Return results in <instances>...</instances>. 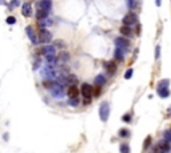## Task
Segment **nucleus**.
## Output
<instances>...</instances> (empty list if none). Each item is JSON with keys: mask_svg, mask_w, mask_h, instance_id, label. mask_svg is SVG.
<instances>
[{"mask_svg": "<svg viewBox=\"0 0 171 153\" xmlns=\"http://www.w3.org/2000/svg\"><path fill=\"white\" fill-rule=\"evenodd\" d=\"M158 95L165 99V97L170 96V91H168V88H158Z\"/></svg>", "mask_w": 171, "mask_h": 153, "instance_id": "nucleus-17", "label": "nucleus"}, {"mask_svg": "<svg viewBox=\"0 0 171 153\" xmlns=\"http://www.w3.org/2000/svg\"><path fill=\"white\" fill-rule=\"evenodd\" d=\"M25 32H27V35H28L29 40L32 41V44H39V43H40V41H39V39H38V36H36V33H35V29L32 28L31 25H28V27L25 28Z\"/></svg>", "mask_w": 171, "mask_h": 153, "instance_id": "nucleus-7", "label": "nucleus"}, {"mask_svg": "<svg viewBox=\"0 0 171 153\" xmlns=\"http://www.w3.org/2000/svg\"><path fill=\"white\" fill-rule=\"evenodd\" d=\"M121 153H130V147L127 144H122L121 145Z\"/></svg>", "mask_w": 171, "mask_h": 153, "instance_id": "nucleus-20", "label": "nucleus"}, {"mask_svg": "<svg viewBox=\"0 0 171 153\" xmlns=\"http://www.w3.org/2000/svg\"><path fill=\"white\" fill-rule=\"evenodd\" d=\"M55 52H56V48L54 45H43L41 48V53L46 56H55Z\"/></svg>", "mask_w": 171, "mask_h": 153, "instance_id": "nucleus-8", "label": "nucleus"}, {"mask_svg": "<svg viewBox=\"0 0 171 153\" xmlns=\"http://www.w3.org/2000/svg\"><path fill=\"white\" fill-rule=\"evenodd\" d=\"M99 116H100L102 121H107L108 116H110V104L107 101L100 104V108H99Z\"/></svg>", "mask_w": 171, "mask_h": 153, "instance_id": "nucleus-2", "label": "nucleus"}, {"mask_svg": "<svg viewBox=\"0 0 171 153\" xmlns=\"http://www.w3.org/2000/svg\"><path fill=\"white\" fill-rule=\"evenodd\" d=\"M51 39H52V35H51V32L48 31V29H46V28H41L40 32H39V41H40L41 44L47 45V44L51 41Z\"/></svg>", "mask_w": 171, "mask_h": 153, "instance_id": "nucleus-4", "label": "nucleus"}, {"mask_svg": "<svg viewBox=\"0 0 171 153\" xmlns=\"http://www.w3.org/2000/svg\"><path fill=\"white\" fill-rule=\"evenodd\" d=\"M22 13L25 16V17H29V16L32 15V6H31V3H24L22 6Z\"/></svg>", "mask_w": 171, "mask_h": 153, "instance_id": "nucleus-9", "label": "nucleus"}, {"mask_svg": "<svg viewBox=\"0 0 171 153\" xmlns=\"http://www.w3.org/2000/svg\"><path fill=\"white\" fill-rule=\"evenodd\" d=\"M43 85H44L46 88H52L54 83H52V81H44V83H43Z\"/></svg>", "mask_w": 171, "mask_h": 153, "instance_id": "nucleus-29", "label": "nucleus"}, {"mask_svg": "<svg viewBox=\"0 0 171 153\" xmlns=\"http://www.w3.org/2000/svg\"><path fill=\"white\" fill-rule=\"evenodd\" d=\"M140 29H142V27L138 24V25H136V29H135V31H136L135 33H136V35H140Z\"/></svg>", "mask_w": 171, "mask_h": 153, "instance_id": "nucleus-32", "label": "nucleus"}, {"mask_svg": "<svg viewBox=\"0 0 171 153\" xmlns=\"http://www.w3.org/2000/svg\"><path fill=\"white\" fill-rule=\"evenodd\" d=\"M106 84V77H104V76H103V75H98V76H96V77H95V85H96V87H103V85H104Z\"/></svg>", "mask_w": 171, "mask_h": 153, "instance_id": "nucleus-13", "label": "nucleus"}, {"mask_svg": "<svg viewBox=\"0 0 171 153\" xmlns=\"http://www.w3.org/2000/svg\"><path fill=\"white\" fill-rule=\"evenodd\" d=\"M16 23V19L13 16H10V17H7V24H15Z\"/></svg>", "mask_w": 171, "mask_h": 153, "instance_id": "nucleus-27", "label": "nucleus"}, {"mask_svg": "<svg viewBox=\"0 0 171 153\" xmlns=\"http://www.w3.org/2000/svg\"><path fill=\"white\" fill-rule=\"evenodd\" d=\"M136 4H138V3H135V1H128V3H127V6H128V7H131V8H132V7H135Z\"/></svg>", "mask_w": 171, "mask_h": 153, "instance_id": "nucleus-33", "label": "nucleus"}, {"mask_svg": "<svg viewBox=\"0 0 171 153\" xmlns=\"http://www.w3.org/2000/svg\"><path fill=\"white\" fill-rule=\"evenodd\" d=\"M168 80L167 79H163V80H160V81L158 83V88H168Z\"/></svg>", "mask_w": 171, "mask_h": 153, "instance_id": "nucleus-18", "label": "nucleus"}, {"mask_svg": "<svg viewBox=\"0 0 171 153\" xmlns=\"http://www.w3.org/2000/svg\"><path fill=\"white\" fill-rule=\"evenodd\" d=\"M80 92H82V96L84 97V101H83L84 105L91 103V97H92V95H94V89H92L91 85L84 83V84L82 85V88H80Z\"/></svg>", "mask_w": 171, "mask_h": 153, "instance_id": "nucleus-1", "label": "nucleus"}, {"mask_svg": "<svg viewBox=\"0 0 171 153\" xmlns=\"http://www.w3.org/2000/svg\"><path fill=\"white\" fill-rule=\"evenodd\" d=\"M46 59H47V61L51 63V64H55V63H56V57L55 56H46Z\"/></svg>", "mask_w": 171, "mask_h": 153, "instance_id": "nucleus-26", "label": "nucleus"}, {"mask_svg": "<svg viewBox=\"0 0 171 153\" xmlns=\"http://www.w3.org/2000/svg\"><path fill=\"white\" fill-rule=\"evenodd\" d=\"M119 31H121V33L123 35V36H131V33H132L130 27H126V25H122Z\"/></svg>", "mask_w": 171, "mask_h": 153, "instance_id": "nucleus-16", "label": "nucleus"}, {"mask_svg": "<svg viewBox=\"0 0 171 153\" xmlns=\"http://www.w3.org/2000/svg\"><path fill=\"white\" fill-rule=\"evenodd\" d=\"M115 59L118 60V61H123L124 60V51H122V49H119V48H116L115 49Z\"/></svg>", "mask_w": 171, "mask_h": 153, "instance_id": "nucleus-15", "label": "nucleus"}, {"mask_svg": "<svg viewBox=\"0 0 171 153\" xmlns=\"http://www.w3.org/2000/svg\"><path fill=\"white\" fill-rule=\"evenodd\" d=\"M165 140L167 141V143H170L171 141V131H166L165 132Z\"/></svg>", "mask_w": 171, "mask_h": 153, "instance_id": "nucleus-24", "label": "nucleus"}, {"mask_svg": "<svg viewBox=\"0 0 171 153\" xmlns=\"http://www.w3.org/2000/svg\"><path fill=\"white\" fill-rule=\"evenodd\" d=\"M115 45H116V48H119V49L126 52V51L130 48V41L124 38H118L116 40H115Z\"/></svg>", "mask_w": 171, "mask_h": 153, "instance_id": "nucleus-6", "label": "nucleus"}, {"mask_svg": "<svg viewBox=\"0 0 171 153\" xmlns=\"http://www.w3.org/2000/svg\"><path fill=\"white\" fill-rule=\"evenodd\" d=\"M67 95H68L70 99H76L78 95H79V89H78L75 85H71V87L68 88V91H67Z\"/></svg>", "mask_w": 171, "mask_h": 153, "instance_id": "nucleus-11", "label": "nucleus"}, {"mask_svg": "<svg viewBox=\"0 0 171 153\" xmlns=\"http://www.w3.org/2000/svg\"><path fill=\"white\" fill-rule=\"evenodd\" d=\"M159 56H160V47H159V45H156V51H155V59H159Z\"/></svg>", "mask_w": 171, "mask_h": 153, "instance_id": "nucleus-28", "label": "nucleus"}, {"mask_svg": "<svg viewBox=\"0 0 171 153\" xmlns=\"http://www.w3.org/2000/svg\"><path fill=\"white\" fill-rule=\"evenodd\" d=\"M171 149V145L170 143H167L166 140L160 141V143H158L154 147V153H168Z\"/></svg>", "mask_w": 171, "mask_h": 153, "instance_id": "nucleus-3", "label": "nucleus"}, {"mask_svg": "<svg viewBox=\"0 0 171 153\" xmlns=\"http://www.w3.org/2000/svg\"><path fill=\"white\" fill-rule=\"evenodd\" d=\"M47 16H48V11L39 10V8H38V11H36V19H38V20H43V19H46Z\"/></svg>", "mask_w": 171, "mask_h": 153, "instance_id": "nucleus-14", "label": "nucleus"}, {"mask_svg": "<svg viewBox=\"0 0 171 153\" xmlns=\"http://www.w3.org/2000/svg\"><path fill=\"white\" fill-rule=\"evenodd\" d=\"M132 73H134V71L131 68L127 69L126 73H124V79H127V80H128V79H131V77H132Z\"/></svg>", "mask_w": 171, "mask_h": 153, "instance_id": "nucleus-22", "label": "nucleus"}, {"mask_svg": "<svg viewBox=\"0 0 171 153\" xmlns=\"http://www.w3.org/2000/svg\"><path fill=\"white\" fill-rule=\"evenodd\" d=\"M64 44H63V41L62 40H56L55 41V44H54V47H63Z\"/></svg>", "mask_w": 171, "mask_h": 153, "instance_id": "nucleus-30", "label": "nucleus"}, {"mask_svg": "<svg viewBox=\"0 0 171 153\" xmlns=\"http://www.w3.org/2000/svg\"><path fill=\"white\" fill-rule=\"evenodd\" d=\"M99 93H100V87H98V88H95V89H94V96H95V97H98Z\"/></svg>", "mask_w": 171, "mask_h": 153, "instance_id": "nucleus-31", "label": "nucleus"}, {"mask_svg": "<svg viewBox=\"0 0 171 153\" xmlns=\"http://www.w3.org/2000/svg\"><path fill=\"white\" fill-rule=\"evenodd\" d=\"M79 104V99L76 97V99H70V105H72V106H76Z\"/></svg>", "mask_w": 171, "mask_h": 153, "instance_id": "nucleus-25", "label": "nucleus"}, {"mask_svg": "<svg viewBox=\"0 0 171 153\" xmlns=\"http://www.w3.org/2000/svg\"><path fill=\"white\" fill-rule=\"evenodd\" d=\"M122 120H123L124 122H131V115L130 113H126V115L122 117Z\"/></svg>", "mask_w": 171, "mask_h": 153, "instance_id": "nucleus-23", "label": "nucleus"}, {"mask_svg": "<svg viewBox=\"0 0 171 153\" xmlns=\"http://www.w3.org/2000/svg\"><path fill=\"white\" fill-rule=\"evenodd\" d=\"M119 136H121V137H128V136H130V132L127 131V129H121V131H119Z\"/></svg>", "mask_w": 171, "mask_h": 153, "instance_id": "nucleus-21", "label": "nucleus"}, {"mask_svg": "<svg viewBox=\"0 0 171 153\" xmlns=\"http://www.w3.org/2000/svg\"><path fill=\"white\" fill-rule=\"evenodd\" d=\"M38 7L39 10H46V11H50L51 7H52V3L50 0H44V1H39L38 3Z\"/></svg>", "mask_w": 171, "mask_h": 153, "instance_id": "nucleus-12", "label": "nucleus"}, {"mask_svg": "<svg viewBox=\"0 0 171 153\" xmlns=\"http://www.w3.org/2000/svg\"><path fill=\"white\" fill-rule=\"evenodd\" d=\"M104 68L110 75H114L115 72H116V64H115V61H106Z\"/></svg>", "mask_w": 171, "mask_h": 153, "instance_id": "nucleus-10", "label": "nucleus"}, {"mask_svg": "<svg viewBox=\"0 0 171 153\" xmlns=\"http://www.w3.org/2000/svg\"><path fill=\"white\" fill-rule=\"evenodd\" d=\"M151 136H147V138H146V141H144V144H143V149L144 150H147L150 148V145H151Z\"/></svg>", "mask_w": 171, "mask_h": 153, "instance_id": "nucleus-19", "label": "nucleus"}, {"mask_svg": "<svg viewBox=\"0 0 171 153\" xmlns=\"http://www.w3.org/2000/svg\"><path fill=\"white\" fill-rule=\"evenodd\" d=\"M122 22H123V25H126V27H131V25H134V24L138 23V16H136V13H134V12H128L123 17Z\"/></svg>", "mask_w": 171, "mask_h": 153, "instance_id": "nucleus-5", "label": "nucleus"}]
</instances>
